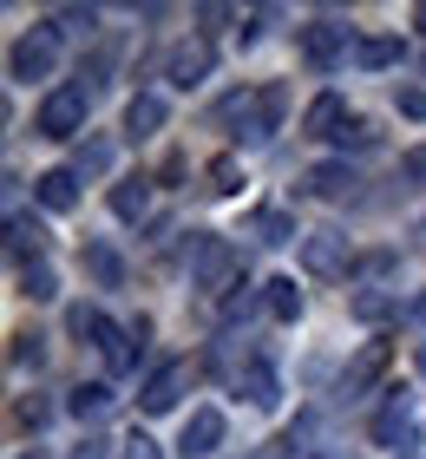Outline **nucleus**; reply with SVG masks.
Listing matches in <instances>:
<instances>
[{
  "label": "nucleus",
  "mask_w": 426,
  "mask_h": 459,
  "mask_svg": "<svg viewBox=\"0 0 426 459\" xmlns=\"http://www.w3.org/2000/svg\"><path fill=\"white\" fill-rule=\"evenodd\" d=\"M85 112H92V86L73 79V86H59V92L39 99L33 132H39V138H73V132H85Z\"/></svg>",
  "instance_id": "nucleus-1"
},
{
  "label": "nucleus",
  "mask_w": 426,
  "mask_h": 459,
  "mask_svg": "<svg viewBox=\"0 0 426 459\" xmlns=\"http://www.w3.org/2000/svg\"><path fill=\"white\" fill-rule=\"evenodd\" d=\"M59 66V27H33V33H20L13 39V53H7V79H47Z\"/></svg>",
  "instance_id": "nucleus-2"
},
{
  "label": "nucleus",
  "mask_w": 426,
  "mask_h": 459,
  "mask_svg": "<svg viewBox=\"0 0 426 459\" xmlns=\"http://www.w3.org/2000/svg\"><path fill=\"white\" fill-rule=\"evenodd\" d=\"M243 282V256L230 237H204L197 243V289H210V296H223V289Z\"/></svg>",
  "instance_id": "nucleus-3"
},
{
  "label": "nucleus",
  "mask_w": 426,
  "mask_h": 459,
  "mask_svg": "<svg viewBox=\"0 0 426 459\" xmlns=\"http://www.w3.org/2000/svg\"><path fill=\"white\" fill-rule=\"evenodd\" d=\"M66 328H73L79 342H99V348H105V361H112V374L132 368V342H125V328H112V322L99 316V308H85V302H79L73 316H66Z\"/></svg>",
  "instance_id": "nucleus-4"
},
{
  "label": "nucleus",
  "mask_w": 426,
  "mask_h": 459,
  "mask_svg": "<svg viewBox=\"0 0 426 459\" xmlns=\"http://www.w3.org/2000/svg\"><path fill=\"white\" fill-rule=\"evenodd\" d=\"M302 59L315 73H335L341 59H348V27H341V20H315V27H302Z\"/></svg>",
  "instance_id": "nucleus-5"
},
{
  "label": "nucleus",
  "mask_w": 426,
  "mask_h": 459,
  "mask_svg": "<svg viewBox=\"0 0 426 459\" xmlns=\"http://www.w3.org/2000/svg\"><path fill=\"white\" fill-rule=\"evenodd\" d=\"M374 440H380V446H394V453L420 440V413H413V394H394V401L374 413Z\"/></svg>",
  "instance_id": "nucleus-6"
},
{
  "label": "nucleus",
  "mask_w": 426,
  "mask_h": 459,
  "mask_svg": "<svg viewBox=\"0 0 426 459\" xmlns=\"http://www.w3.org/2000/svg\"><path fill=\"white\" fill-rule=\"evenodd\" d=\"M302 269H309V276H322V282L348 276V237H335V230H315V237H302Z\"/></svg>",
  "instance_id": "nucleus-7"
},
{
  "label": "nucleus",
  "mask_w": 426,
  "mask_h": 459,
  "mask_svg": "<svg viewBox=\"0 0 426 459\" xmlns=\"http://www.w3.org/2000/svg\"><path fill=\"white\" fill-rule=\"evenodd\" d=\"M210 59H217V53H210V39H178V47L164 53V79L190 92L197 79H210Z\"/></svg>",
  "instance_id": "nucleus-8"
},
{
  "label": "nucleus",
  "mask_w": 426,
  "mask_h": 459,
  "mask_svg": "<svg viewBox=\"0 0 426 459\" xmlns=\"http://www.w3.org/2000/svg\"><path fill=\"white\" fill-rule=\"evenodd\" d=\"M184 387H190V361H164L152 381H144L138 401H144V413H170V407L184 401Z\"/></svg>",
  "instance_id": "nucleus-9"
},
{
  "label": "nucleus",
  "mask_w": 426,
  "mask_h": 459,
  "mask_svg": "<svg viewBox=\"0 0 426 459\" xmlns=\"http://www.w3.org/2000/svg\"><path fill=\"white\" fill-rule=\"evenodd\" d=\"M217 446H223V413H217V407H197V413L184 420V440H178V453H184V459H210Z\"/></svg>",
  "instance_id": "nucleus-10"
},
{
  "label": "nucleus",
  "mask_w": 426,
  "mask_h": 459,
  "mask_svg": "<svg viewBox=\"0 0 426 459\" xmlns=\"http://www.w3.org/2000/svg\"><path fill=\"white\" fill-rule=\"evenodd\" d=\"M348 125H354V118H348V99H335V92H322V99L302 112V132H309V138H341Z\"/></svg>",
  "instance_id": "nucleus-11"
},
{
  "label": "nucleus",
  "mask_w": 426,
  "mask_h": 459,
  "mask_svg": "<svg viewBox=\"0 0 426 459\" xmlns=\"http://www.w3.org/2000/svg\"><path fill=\"white\" fill-rule=\"evenodd\" d=\"M164 118H170V106L158 92H138L132 106H125V138H152V132H164Z\"/></svg>",
  "instance_id": "nucleus-12"
},
{
  "label": "nucleus",
  "mask_w": 426,
  "mask_h": 459,
  "mask_svg": "<svg viewBox=\"0 0 426 459\" xmlns=\"http://www.w3.org/2000/svg\"><path fill=\"white\" fill-rule=\"evenodd\" d=\"M33 197L47 204V211H73V204H79V171H39Z\"/></svg>",
  "instance_id": "nucleus-13"
},
{
  "label": "nucleus",
  "mask_w": 426,
  "mask_h": 459,
  "mask_svg": "<svg viewBox=\"0 0 426 459\" xmlns=\"http://www.w3.org/2000/svg\"><path fill=\"white\" fill-rule=\"evenodd\" d=\"M387 361H394V348H387V342H368V348H361L354 361H348V394H361V387H374L380 374H387Z\"/></svg>",
  "instance_id": "nucleus-14"
},
{
  "label": "nucleus",
  "mask_w": 426,
  "mask_h": 459,
  "mask_svg": "<svg viewBox=\"0 0 426 459\" xmlns=\"http://www.w3.org/2000/svg\"><path fill=\"white\" fill-rule=\"evenodd\" d=\"M237 387L249 394V407H275V368H269V361H243Z\"/></svg>",
  "instance_id": "nucleus-15"
},
{
  "label": "nucleus",
  "mask_w": 426,
  "mask_h": 459,
  "mask_svg": "<svg viewBox=\"0 0 426 459\" xmlns=\"http://www.w3.org/2000/svg\"><path fill=\"white\" fill-rule=\"evenodd\" d=\"M85 269H92L99 289H118V282H125V263H118L112 243H85Z\"/></svg>",
  "instance_id": "nucleus-16"
},
{
  "label": "nucleus",
  "mask_w": 426,
  "mask_h": 459,
  "mask_svg": "<svg viewBox=\"0 0 426 459\" xmlns=\"http://www.w3.org/2000/svg\"><path fill=\"white\" fill-rule=\"evenodd\" d=\"M112 211H118L125 223H132V217H144V211H152V184H144V178H125V184H112Z\"/></svg>",
  "instance_id": "nucleus-17"
},
{
  "label": "nucleus",
  "mask_w": 426,
  "mask_h": 459,
  "mask_svg": "<svg viewBox=\"0 0 426 459\" xmlns=\"http://www.w3.org/2000/svg\"><path fill=\"white\" fill-rule=\"evenodd\" d=\"M263 308H269L275 322H295V316H302V289H295L289 276H275V282H269V296H263Z\"/></svg>",
  "instance_id": "nucleus-18"
},
{
  "label": "nucleus",
  "mask_w": 426,
  "mask_h": 459,
  "mask_svg": "<svg viewBox=\"0 0 426 459\" xmlns=\"http://www.w3.org/2000/svg\"><path fill=\"white\" fill-rule=\"evenodd\" d=\"M354 59H361L368 73H380V66H394V59H400V39H394V33H368V39L354 47Z\"/></svg>",
  "instance_id": "nucleus-19"
},
{
  "label": "nucleus",
  "mask_w": 426,
  "mask_h": 459,
  "mask_svg": "<svg viewBox=\"0 0 426 459\" xmlns=\"http://www.w3.org/2000/svg\"><path fill=\"white\" fill-rule=\"evenodd\" d=\"M39 243H47V230H39L33 217H7V249H13V263H27V249L39 256Z\"/></svg>",
  "instance_id": "nucleus-20"
},
{
  "label": "nucleus",
  "mask_w": 426,
  "mask_h": 459,
  "mask_svg": "<svg viewBox=\"0 0 426 459\" xmlns=\"http://www.w3.org/2000/svg\"><path fill=\"white\" fill-rule=\"evenodd\" d=\"M66 407L79 413V420H99V413L112 407V387H105V381H85V387H73V401H66Z\"/></svg>",
  "instance_id": "nucleus-21"
},
{
  "label": "nucleus",
  "mask_w": 426,
  "mask_h": 459,
  "mask_svg": "<svg viewBox=\"0 0 426 459\" xmlns=\"http://www.w3.org/2000/svg\"><path fill=\"white\" fill-rule=\"evenodd\" d=\"M20 296H33V302H53V296H59L53 269H47V263H20Z\"/></svg>",
  "instance_id": "nucleus-22"
},
{
  "label": "nucleus",
  "mask_w": 426,
  "mask_h": 459,
  "mask_svg": "<svg viewBox=\"0 0 426 459\" xmlns=\"http://www.w3.org/2000/svg\"><path fill=\"white\" fill-rule=\"evenodd\" d=\"M348 184H354L348 164H315V171H309V191H315V197H341Z\"/></svg>",
  "instance_id": "nucleus-23"
},
{
  "label": "nucleus",
  "mask_w": 426,
  "mask_h": 459,
  "mask_svg": "<svg viewBox=\"0 0 426 459\" xmlns=\"http://www.w3.org/2000/svg\"><path fill=\"white\" fill-rule=\"evenodd\" d=\"M105 164H112V144H105V138H85V144H79V158H73V171H79V178H85V171L99 178Z\"/></svg>",
  "instance_id": "nucleus-24"
},
{
  "label": "nucleus",
  "mask_w": 426,
  "mask_h": 459,
  "mask_svg": "<svg viewBox=\"0 0 426 459\" xmlns=\"http://www.w3.org/2000/svg\"><path fill=\"white\" fill-rule=\"evenodd\" d=\"M394 316V296H380V289H361L354 296V322H387Z\"/></svg>",
  "instance_id": "nucleus-25"
},
{
  "label": "nucleus",
  "mask_w": 426,
  "mask_h": 459,
  "mask_svg": "<svg viewBox=\"0 0 426 459\" xmlns=\"http://www.w3.org/2000/svg\"><path fill=\"white\" fill-rule=\"evenodd\" d=\"M249 230H256L263 243H289V237H295V223H289L283 211H256V223H249Z\"/></svg>",
  "instance_id": "nucleus-26"
},
{
  "label": "nucleus",
  "mask_w": 426,
  "mask_h": 459,
  "mask_svg": "<svg viewBox=\"0 0 426 459\" xmlns=\"http://www.w3.org/2000/svg\"><path fill=\"white\" fill-rule=\"evenodd\" d=\"M39 420H47V401H39V394H27V401H13V433H39Z\"/></svg>",
  "instance_id": "nucleus-27"
},
{
  "label": "nucleus",
  "mask_w": 426,
  "mask_h": 459,
  "mask_svg": "<svg viewBox=\"0 0 426 459\" xmlns=\"http://www.w3.org/2000/svg\"><path fill=\"white\" fill-rule=\"evenodd\" d=\"M7 361H13V368H39V361H47V348H39V335H13Z\"/></svg>",
  "instance_id": "nucleus-28"
},
{
  "label": "nucleus",
  "mask_w": 426,
  "mask_h": 459,
  "mask_svg": "<svg viewBox=\"0 0 426 459\" xmlns=\"http://www.w3.org/2000/svg\"><path fill=\"white\" fill-rule=\"evenodd\" d=\"M204 178H210V191H217V197H230V191H237V158H217Z\"/></svg>",
  "instance_id": "nucleus-29"
},
{
  "label": "nucleus",
  "mask_w": 426,
  "mask_h": 459,
  "mask_svg": "<svg viewBox=\"0 0 426 459\" xmlns=\"http://www.w3.org/2000/svg\"><path fill=\"white\" fill-rule=\"evenodd\" d=\"M400 178H407V184H426V144H413V152L400 158Z\"/></svg>",
  "instance_id": "nucleus-30"
},
{
  "label": "nucleus",
  "mask_w": 426,
  "mask_h": 459,
  "mask_svg": "<svg viewBox=\"0 0 426 459\" xmlns=\"http://www.w3.org/2000/svg\"><path fill=\"white\" fill-rule=\"evenodd\" d=\"M59 27H85V33H92L99 13H92V7H59Z\"/></svg>",
  "instance_id": "nucleus-31"
},
{
  "label": "nucleus",
  "mask_w": 426,
  "mask_h": 459,
  "mask_svg": "<svg viewBox=\"0 0 426 459\" xmlns=\"http://www.w3.org/2000/svg\"><path fill=\"white\" fill-rule=\"evenodd\" d=\"M118 459H158V446L144 440V433H132V440H125V453H118Z\"/></svg>",
  "instance_id": "nucleus-32"
},
{
  "label": "nucleus",
  "mask_w": 426,
  "mask_h": 459,
  "mask_svg": "<svg viewBox=\"0 0 426 459\" xmlns=\"http://www.w3.org/2000/svg\"><path fill=\"white\" fill-rule=\"evenodd\" d=\"M400 112H407V118H426V92L407 86V92H400Z\"/></svg>",
  "instance_id": "nucleus-33"
},
{
  "label": "nucleus",
  "mask_w": 426,
  "mask_h": 459,
  "mask_svg": "<svg viewBox=\"0 0 426 459\" xmlns=\"http://www.w3.org/2000/svg\"><path fill=\"white\" fill-rule=\"evenodd\" d=\"M413 322H420V328H426V296H420V302H413Z\"/></svg>",
  "instance_id": "nucleus-34"
},
{
  "label": "nucleus",
  "mask_w": 426,
  "mask_h": 459,
  "mask_svg": "<svg viewBox=\"0 0 426 459\" xmlns=\"http://www.w3.org/2000/svg\"><path fill=\"white\" fill-rule=\"evenodd\" d=\"M413 20H420V27H426V7H420V13H413Z\"/></svg>",
  "instance_id": "nucleus-35"
},
{
  "label": "nucleus",
  "mask_w": 426,
  "mask_h": 459,
  "mask_svg": "<svg viewBox=\"0 0 426 459\" xmlns=\"http://www.w3.org/2000/svg\"><path fill=\"white\" fill-rule=\"evenodd\" d=\"M420 368H426V354H420Z\"/></svg>",
  "instance_id": "nucleus-36"
}]
</instances>
